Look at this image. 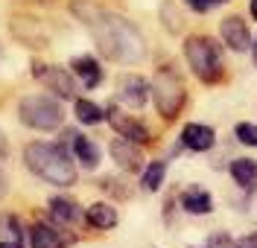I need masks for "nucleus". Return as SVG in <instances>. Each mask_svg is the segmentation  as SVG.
Here are the masks:
<instances>
[{"label":"nucleus","instance_id":"obj_1","mask_svg":"<svg viewBox=\"0 0 257 248\" xmlns=\"http://www.w3.org/2000/svg\"><path fill=\"white\" fill-rule=\"evenodd\" d=\"M73 12L82 15V21L91 27L94 41L102 56H108L114 62H123V65H135L146 56L144 35L138 33L126 18L108 15V12L96 9L91 3H73Z\"/></svg>","mask_w":257,"mask_h":248},{"label":"nucleus","instance_id":"obj_2","mask_svg":"<svg viewBox=\"0 0 257 248\" xmlns=\"http://www.w3.org/2000/svg\"><path fill=\"white\" fill-rule=\"evenodd\" d=\"M24 161L35 172L38 178L56 187H70L76 184V166L67 158L64 146H53V143H30L24 149Z\"/></svg>","mask_w":257,"mask_h":248},{"label":"nucleus","instance_id":"obj_3","mask_svg":"<svg viewBox=\"0 0 257 248\" xmlns=\"http://www.w3.org/2000/svg\"><path fill=\"white\" fill-rule=\"evenodd\" d=\"M184 56H187L190 70L205 85H213V82L222 79V73H225L222 56H219V47L210 38H205V35H190L184 41Z\"/></svg>","mask_w":257,"mask_h":248},{"label":"nucleus","instance_id":"obj_4","mask_svg":"<svg viewBox=\"0 0 257 248\" xmlns=\"http://www.w3.org/2000/svg\"><path fill=\"white\" fill-rule=\"evenodd\" d=\"M152 99H155V108L164 120H176L181 105H184V85L178 79V73L173 67H161L152 79Z\"/></svg>","mask_w":257,"mask_h":248},{"label":"nucleus","instance_id":"obj_5","mask_svg":"<svg viewBox=\"0 0 257 248\" xmlns=\"http://www.w3.org/2000/svg\"><path fill=\"white\" fill-rule=\"evenodd\" d=\"M18 114H21V120H24L30 129H35V132H53V129L62 126V120H64L59 102L50 99V97H41V94L21 99Z\"/></svg>","mask_w":257,"mask_h":248},{"label":"nucleus","instance_id":"obj_6","mask_svg":"<svg viewBox=\"0 0 257 248\" xmlns=\"http://www.w3.org/2000/svg\"><path fill=\"white\" fill-rule=\"evenodd\" d=\"M32 76L41 79L50 91H56V97L62 99H73L76 97V85H73V76L64 70V67H47V65H32Z\"/></svg>","mask_w":257,"mask_h":248},{"label":"nucleus","instance_id":"obj_7","mask_svg":"<svg viewBox=\"0 0 257 248\" xmlns=\"http://www.w3.org/2000/svg\"><path fill=\"white\" fill-rule=\"evenodd\" d=\"M222 41L228 47L234 50V53H245V50H251V33H248V27H245V21L240 15H228L222 21Z\"/></svg>","mask_w":257,"mask_h":248},{"label":"nucleus","instance_id":"obj_8","mask_svg":"<svg viewBox=\"0 0 257 248\" xmlns=\"http://www.w3.org/2000/svg\"><path fill=\"white\" fill-rule=\"evenodd\" d=\"M105 120L120 132V137H126V140L138 143V146H141V143H149V132H146V126H141L138 120H132L128 114H120L117 108H108V111H105Z\"/></svg>","mask_w":257,"mask_h":248},{"label":"nucleus","instance_id":"obj_9","mask_svg":"<svg viewBox=\"0 0 257 248\" xmlns=\"http://www.w3.org/2000/svg\"><path fill=\"white\" fill-rule=\"evenodd\" d=\"M181 143L193 152H208L216 143V132L210 126H202V123H187L181 132Z\"/></svg>","mask_w":257,"mask_h":248},{"label":"nucleus","instance_id":"obj_10","mask_svg":"<svg viewBox=\"0 0 257 248\" xmlns=\"http://www.w3.org/2000/svg\"><path fill=\"white\" fill-rule=\"evenodd\" d=\"M111 158L117 161V166H123L128 172H138L141 166H144V158H141V149L138 143H132L126 137H117L111 143Z\"/></svg>","mask_w":257,"mask_h":248},{"label":"nucleus","instance_id":"obj_11","mask_svg":"<svg viewBox=\"0 0 257 248\" xmlns=\"http://www.w3.org/2000/svg\"><path fill=\"white\" fill-rule=\"evenodd\" d=\"M149 91H152V85L141 79V76H126L123 85H120V99L126 102L128 108H144L146 99H149Z\"/></svg>","mask_w":257,"mask_h":248},{"label":"nucleus","instance_id":"obj_12","mask_svg":"<svg viewBox=\"0 0 257 248\" xmlns=\"http://www.w3.org/2000/svg\"><path fill=\"white\" fill-rule=\"evenodd\" d=\"M12 33H15V38H21L27 47H44V44H47V35L41 33V27H38L32 18H15V21H12Z\"/></svg>","mask_w":257,"mask_h":248},{"label":"nucleus","instance_id":"obj_13","mask_svg":"<svg viewBox=\"0 0 257 248\" xmlns=\"http://www.w3.org/2000/svg\"><path fill=\"white\" fill-rule=\"evenodd\" d=\"M231 175H234V181L240 184L242 190H257V161L251 158H237V161H231Z\"/></svg>","mask_w":257,"mask_h":248},{"label":"nucleus","instance_id":"obj_14","mask_svg":"<svg viewBox=\"0 0 257 248\" xmlns=\"http://www.w3.org/2000/svg\"><path fill=\"white\" fill-rule=\"evenodd\" d=\"M73 73L82 79V85L85 88H96V85L102 82V67L96 65V59H91V56H79V59H73Z\"/></svg>","mask_w":257,"mask_h":248},{"label":"nucleus","instance_id":"obj_15","mask_svg":"<svg viewBox=\"0 0 257 248\" xmlns=\"http://www.w3.org/2000/svg\"><path fill=\"white\" fill-rule=\"evenodd\" d=\"M181 207L193 216H205V213H210V207H213V198H210L202 187H190V190L181 196Z\"/></svg>","mask_w":257,"mask_h":248},{"label":"nucleus","instance_id":"obj_16","mask_svg":"<svg viewBox=\"0 0 257 248\" xmlns=\"http://www.w3.org/2000/svg\"><path fill=\"white\" fill-rule=\"evenodd\" d=\"M30 242L32 248H64V239L59 231H53L50 225H32L30 228Z\"/></svg>","mask_w":257,"mask_h":248},{"label":"nucleus","instance_id":"obj_17","mask_svg":"<svg viewBox=\"0 0 257 248\" xmlns=\"http://www.w3.org/2000/svg\"><path fill=\"white\" fill-rule=\"evenodd\" d=\"M85 219H88V225L105 231V228H114V225H117V210H114L111 204H105V201H96V204L88 207Z\"/></svg>","mask_w":257,"mask_h":248},{"label":"nucleus","instance_id":"obj_18","mask_svg":"<svg viewBox=\"0 0 257 248\" xmlns=\"http://www.w3.org/2000/svg\"><path fill=\"white\" fill-rule=\"evenodd\" d=\"M73 152H76V158L82 161L85 169H96V166H99V149H96V143H91L88 137L73 134Z\"/></svg>","mask_w":257,"mask_h":248},{"label":"nucleus","instance_id":"obj_19","mask_svg":"<svg viewBox=\"0 0 257 248\" xmlns=\"http://www.w3.org/2000/svg\"><path fill=\"white\" fill-rule=\"evenodd\" d=\"M50 213L59 225H73L79 219V207L70 201V198H53L50 201Z\"/></svg>","mask_w":257,"mask_h":248},{"label":"nucleus","instance_id":"obj_20","mask_svg":"<svg viewBox=\"0 0 257 248\" xmlns=\"http://www.w3.org/2000/svg\"><path fill=\"white\" fill-rule=\"evenodd\" d=\"M76 117H79V123H85V126H96V123L105 120L102 108L96 102H91V99H76Z\"/></svg>","mask_w":257,"mask_h":248},{"label":"nucleus","instance_id":"obj_21","mask_svg":"<svg viewBox=\"0 0 257 248\" xmlns=\"http://www.w3.org/2000/svg\"><path fill=\"white\" fill-rule=\"evenodd\" d=\"M21 239H24V231H21L18 216L3 213L0 216V242H21Z\"/></svg>","mask_w":257,"mask_h":248},{"label":"nucleus","instance_id":"obj_22","mask_svg":"<svg viewBox=\"0 0 257 248\" xmlns=\"http://www.w3.org/2000/svg\"><path fill=\"white\" fill-rule=\"evenodd\" d=\"M164 172H167V164H164V161H152V164L146 166L144 169V181H141L146 193H155V190H158L161 181H164Z\"/></svg>","mask_w":257,"mask_h":248},{"label":"nucleus","instance_id":"obj_23","mask_svg":"<svg viewBox=\"0 0 257 248\" xmlns=\"http://www.w3.org/2000/svg\"><path fill=\"white\" fill-rule=\"evenodd\" d=\"M234 134H237V140L245 143V146H257V123H240L234 129Z\"/></svg>","mask_w":257,"mask_h":248},{"label":"nucleus","instance_id":"obj_24","mask_svg":"<svg viewBox=\"0 0 257 248\" xmlns=\"http://www.w3.org/2000/svg\"><path fill=\"white\" fill-rule=\"evenodd\" d=\"M196 12H208V9H216V6H222L228 0H187Z\"/></svg>","mask_w":257,"mask_h":248},{"label":"nucleus","instance_id":"obj_25","mask_svg":"<svg viewBox=\"0 0 257 248\" xmlns=\"http://www.w3.org/2000/svg\"><path fill=\"white\" fill-rule=\"evenodd\" d=\"M237 245H240V248H257V233H248V236H242Z\"/></svg>","mask_w":257,"mask_h":248},{"label":"nucleus","instance_id":"obj_26","mask_svg":"<svg viewBox=\"0 0 257 248\" xmlns=\"http://www.w3.org/2000/svg\"><path fill=\"white\" fill-rule=\"evenodd\" d=\"M6 158V137H3V132H0V161Z\"/></svg>","mask_w":257,"mask_h":248},{"label":"nucleus","instance_id":"obj_27","mask_svg":"<svg viewBox=\"0 0 257 248\" xmlns=\"http://www.w3.org/2000/svg\"><path fill=\"white\" fill-rule=\"evenodd\" d=\"M6 196V178H3V175H0V198Z\"/></svg>","mask_w":257,"mask_h":248},{"label":"nucleus","instance_id":"obj_28","mask_svg":"<svg viewBox=\"0 0 257 248\" xmlns=\"http://www.w3.org/2000/svg\"><path fill=\"white\" fill-rule=\"evenodd\" d=\"M0 248H21V242H0Z\"/></svg>","mask_w":257,"mask_h":248},{"label":"nucleus","instance_id":"obj_29","mask_svg":"<svg viewBox=\"0 0 257 248\" xmlns=\"http://www.w3.org/2000/svg\"><path fill=\"white\" fill-rule=\"evenodd\" d=\"M251 56H254V65H257V38L251 41Z\"/></svg>","mask_w":257,"mask_h":248},{"label":"nucleus","instance_id":"obj_30","mask_svg":"<svg viewBox=\"0 0 257 248\" xmlns=\"http://www.w3.org/2000/svg\"><path fill=\"white\" fill-rule=\"evenodd\" d=\"M251 15H254V21H257V0H251Z\"/></svg>","mask_w":257,"mask_h":248}]
</instances>
